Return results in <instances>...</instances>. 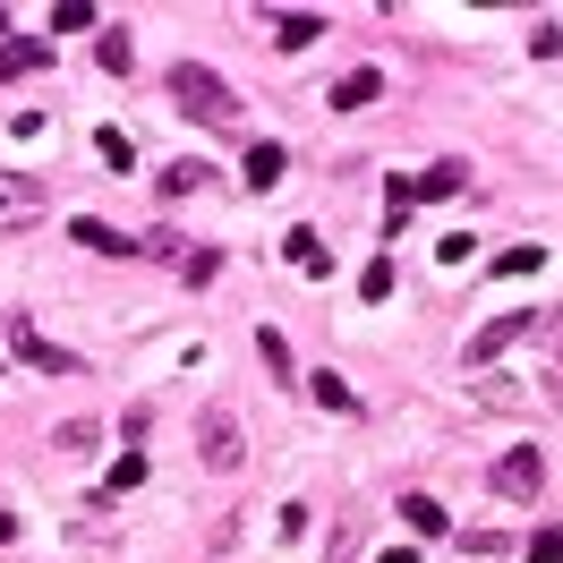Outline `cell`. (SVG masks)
<instances>
[{"instance_id": "cell-1", "label": "cell", "mask_w": 563, "mask_h": 563, "mask_svg": "<svg viewBox=\"0 0 563 563\" xmlns=\"http://www.w3.org/2000/svg\"><path fill=\"white\" fill-rule=\"evenodd\" d=\"M172 103L188 120H206V129H240V95L206 69V60H172Z\"/></svg>"}, {"instance_id": "cell-2", "label": "cell", "mask_w": 563, "mask_h": 563, "mask_svg": "<svg viewBox=\"0 0 563 563\" xmlns=\"http://www.w3.org/2000/svg\"><path fill=\"white\" fill-rule=\"evenodd\" d=\"M197 461H206V470H222V478L247 461V427H240V410H231V401H206V410H197Z\"/></svg>"}, {"instance_id": "cell-3", "label": "cell", "mask_w": 563, "mask_h": 563, "mask_svg": "<svg viewBox=\"0 0 563 563\" xmlns=\"http://www.w3.org/2000/svg\"><path fill=\"white\" fill-rule=\"evenodd\" d=\"M487 487L504 495V504H538V487H547V461L529 453V444H512V453L487 470Z\"/></svg>"}, {"instance_id": "cell-4", "label": "cell", "mask_w": 563, "mask_h": 563, "mask_svg": "<svg viewBox=\"0 0 563 563\" xmlns=\"http://www.w3.org/2000/svg\"><path fill=\"white\" fill-rule=\"evenodd\" d=\"M43 213V179H18V172H0V231H26Z\"/></svg>"}, {"instance_id": "cell-5", "label": "cell", "mask_w": 563, "mask_h": 563, "mask_svg": "<svg viewBox=\"0 0 563 563\" xmlns=\"http://www.w3.org/2000/svg\"><path fill=\"white\" fill-rule=\"evenodd\" d=\"M282 256H290V274H308V282H324V274H333V247H324L317 231H308V222H299V231L282 240Z\"/></svg>"}, {"instance_id": "cell-6", "label": "cell", "mask_w": 563, "mask_h": 563, "mask_svg": "<svg viewBox=\"0 0 563 563\" xmlns=\"http://www.w3.org/2000/svg\"><path fill=\"white\" fill-rule=\"evenodd\" d=\"M521 333H529V317H495L487 333H470V351H461V358H470V367H487V358H495V351H512Z\"/></svg>"}, {"instance_id": "cell-7", "label": "cell", "mask_w": 563, "mask_h": 563, "mask_svg": "<svg viewBox=\"0 0 563 563\" xmlns=\"http://www.w3.org/2000/svg\"><path fill=\"white\" fill-rule=\"evenodd\" d=\"M282 172H290V154H282L274 137L247 145V188H256V197H265V188H282Z\"/></svg>"}, {"instance_id": "cell-8", "label": "cell", "mask_w": 563, "mask_h": 563, "mask_svg": "<svg viewBox=\"0 0 563 563\" xmlns=\"http://www.w3.org/2000/svg\"><path fill=\"white\" fill-rule=\"evenodd\" d=\"M69 231H77V247H95V256H137V240H120V231H111V222H95V213H77Z\"/></svg>"}, {"instance_id": "cell-9", "label": "cell", "mask_w": 563, "mask_h": 563, "mask_svg": "<svg viewBox=\"0 0 563 563\" xmlns=\"http://www.w3.org/2000/svg\"><path fill=\"white\" fill-rule=\"evenodd\" d=\"M18 358H26V367H52V376H77V358H69V351H52L35 324H18Z\"/></svg>"}, {"instance_id": "cell-10", "label": "cell", "mask_w": 563, "mask_h": 563, "mask_svg": "<svg viewBox=\"0 0 563 563\" xmlns=\"http://www.w3.org/2000/svg\"><path fill=\"white\" fill-rule=\"evenodd\" d=\"M401 521H410V538H444V504H435V495H401Z\"/></svg>"}, {"instance_id": "cell-11", "label": "cell", "mask_w": 563, "mask_h": 563, "mask_svg": "<svg viewBox=\"0 0 563 563\" xmlns=\"http://www.w3.org/2000/svg\"><path fill=\"white\" fill-rule=\"evenodd\" d=\"M376 95H385V77H376V69H351L342 86H333V111H367Z\"/></svg>"}, {"instance_id": "cell-12", "label": "cell", "mask_w": 563, "mask_h": 563, "mask_svg": "<svg viewBox=\"0 0 563 563\" xmlns=\"http://www.w3.org/2000/svg\"><path fill=\"white\" fill-rule=\"evenodd\" d=\"M308 393H317V401H324V410H333V419H351V410H358V393L342 385L333 367H317V376H308Z\"/></svg>"}, {"instance_id": "cell-13", "label": "cell", "mask_w": 563, "mask_h": 563, "mask_svg": "<svg viewBox=\"0 0 563 563\" xmlns=\"http://www.w3.org/2000/svg\"><path fill=\"white\" fill-rule=\"evenodd\" d=\"M317 35H324V18H274V43H282V52H308Z\"/></svg>"}, {"instance_id": "cell-14", "label": "cell", "mask_w": 563, "mask_h": 563, "mask_svg": "<svg viewBox=\"0 0 563 563\" xmlns=\"http://www.w3.org/2000/svg\"><path fill=\"white\" fill-rule=\"evenodd\" d=\"M419 197H453V188H470V163H435L427 179H410Z\"/></svg>"}, {"instance_id": "cell-15", "label": "cell", "mask_w": 563, "mask_h": 563, "mask_svg": "<svg viewBox=\"0 0 563 563\" xmlns=\"http://www.w3.org/2000/svg\"><path fill=\"white\" fill-rule=\"evenodd\" d=\"M256 351H265V367H274L282 385H308V376H299V367H290V342H282V333H256Z\"/></svg>"}, {"instance_id": "cell-16", "label": "cell", "mask_w": 563, "mask_h": 563, "mask_svg": "<svg viewBox=\"0 0 563 563\" xmlns=\"http://www.w3.org/2000/svg\"><path fill=\"white\" fill-rule=\"evenodd\" d=\"M206 163H172V179H163V188H172V197H197V188H206Z\"/></svg>"}, {"instance_id": "cell-17", "label": "cell", "mask_w": 563, "mask_h": 563, "mask_svg": "<svg viewBox=\"0 0 563 563\" xmlns=\"http://www.w3.org/2000/svg\"><path fill=\"white\" fill-rule=\"evenodd\" d=\"M52 26H60V35H86V26H95V9H86V0H60V9H52Z\"/></svg>"}, {"instance_id": "cell-18", "label": "cell", "mask_w": 563, "mask_h": 563, "mask_svg": "<svg viewBox=\"0 0 563 563\" xmlns=\"http://www.w3.org/2000/svg\"><path fill=\"white\" fill-rule=\"evenodd\" d=\"M52 444H60V453H86V444H103V427H95V419H77V427H60Z\"/></svg>"}, {"instance_id": "cell-19", "label": "cell", "mask_w": 563, "mask_h": 563, "mask_svg": "<svg viewBox=\"0 0 563 563\" xmlns=\"http://www.w3.org/2000/svg\"><path fill=\"white\" fill-rule=\"evenodd\" d=\"M35 60H43V43H35V52H26V43H9V52H0V77H26Z\"/></svg>"}, {"instance_id": "cell-20", "label": "cell", "mask_w": 563, "mask_h": 563, "mask_svg": "<svg viewBox=\"0 0 563 563\" xmlns=\"http://www.w3.org/2000/svg\"><path fill=\"white\" fill-rule=\"evenodd\" d=\"M95 52H103V69H129V35H120V26H103V43H95Z\"/></svg>"}, {"instance_id": "cell-21", "label": "cell", "mask_w": 563, "mask_h": 563, "mask_svg": "<svg viewBox=\"0 0 563 563\" xmlns=\"http://www.w3.org/2000/svg\"><path fill=\"white\" fill-rule=\"evenodd\" d=\"M529 563H563V529H538V538H529Z\"/></svg>"}]
</instances>
